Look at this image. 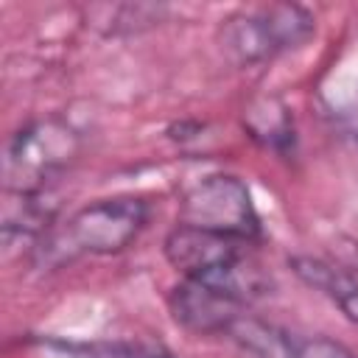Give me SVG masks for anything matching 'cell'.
I'll use <instances>...</instances> for the list:
<instances>
[{
    "mask_svg": "<svg viewBox=\"0 0 358 358\" xmlns=\"http://www.w3.org/2000/svg\"><path fill=\"white\" fill-rule=\"evenodd\" d=\"M148 215V204L137 196L98 199L76 210L62 227H53L36 252L45 263H64L81 255H115L145 229Z\"/></svg>",
    "mask_w": 358,
    "mask_h": 358,
    "instance_id": "6da1fadb",
    "label": "cell"
},
{
    "mask_svg": "<svg viewBox=\"0 0 358 358\" xmlns=\"http://www.w3.org/2000/svg\"><path fill=\"white\" fill-rule=\"evenodd\" d=\"M313 31L316 20L308 8L296 3H271L257 8H241L221 20L218 45L232 64L252 67L305 45Z\"/></svg>",
    "mask_w": 358,
    "mask_h": 358,
    "instance_id": "7a4b0ae2",
    "label": "cell"
},
{
    "mask_svg": "<svg viewBox=\"0 0 358 358\" xmlns=\"http://www.w3.org/2000/svg\"><path fill=\"white\" fill-rule=\"evenodd\" d=\"M81 134L62 117H39L25 123L3 151L6 193H48L78 157Z\"/></svg>",
    "mask_w": 358,
    "mask_h": 358,
    "instance_id": "3957f363",
    "label": "cell"
},
{
    "mask_svg": "<svg viewBox=\"0 0 358 358\" xmlns=\"http://www.w3.org/2000/svg\"><path fill=\"white\" fill-rule=\"evenodd\" d=\"M179 224L221 232L246 243L260 238V218L252 193L232 173H210L193 182L182 193Z\"/></svg>",
    "mask_w": 358,
    "mask_h": 358,
    "instance_id": "277c9868",
    "label": "cell"
},
{
    "mask_svg": "<svg viewBox=\"0 0 358 358\" xmlns=\"http://www.w3.org/2000/svg\"><path fill=\"white\" fill-rule=\"evenodd\" d=\"M165 260L187 280H201L227 263L249 255V243L190 224H176L162 241Z\"/></svg>",
    "mask_w": 358,
    "mask_h": 358,
    "instance_id": "5b68a950",
    "label": "cell"
},
{
    "mask_svg": "<svg viewBox=\"0 0 358 358\" xmlns=\"http://www.w3.org/2000/svg\"><path fill=\"white\" fill-rule=\"evenodd\" d=\"M168 305L176 324L199 336H224V330L246 310V305L199 280H182L171 291Z\"/></svg>",
    "mask_w": 358,
    "mask_h": 358,
    "instance_id": "8992f818",
    "label": "cell"
},
{
    "mask_svg": "<svg viewBox=\"0 0 358 358\" xmlns=\"http://www.w3.org/2000/svg\"><path fill=\"white\" fill-rule=\"evenodd\" d=\"M3 243H28L39 249V243L53 229V204L48 193H6L3 201Z\"/></svg>",
    "mask_w": 358,
    "mask_h": 358,
    "instance_id": "52a82bcc",
    "label": "cell"
},
{
    "mask_svg": "<svg viewBox=\"0 0 358 358\" xmlns=\"http://www.w3.org/2000/svg\"><path fill=\"white\" fill-rule=\"evenodd\" d=\"M288 266L305 285L324 294L333 305H338V310L352 324H358V277L355 274L310 255H294L288 257Z\"/></svg>",
    "mask_w": 358,
    "mask_h": 358,
    "instance_id": "ba28073f",
    "label": "cell"
},
{
    "mask_svg": "<svg viewBox=\"0 0 358 358\" xmlns=\"http://www.w3.org/2000/svg\"><path fill=\"white\" fill-rule=\"evenodd\" d=\"M243 129L255 143H260L274 154L294 151V143H296L294 117L280 98H271V95L252 98L243 109Z\"/></svg>",
    "mask_w": 358,
    "mask_h": 358,
    "instance_id": "9c48e42d",
    "label": "cell"
},
{
    "mask_svg": "<svg viewBox=\"0 0 358 358\" xmlns=\"http://www.w3.org/2000/svg\"><path fill=\"white\" fill-rule=\"evenodd\" d=\"M224 338H229L249 358H294L296 344V336L246 310L224 330Z\"/></svg>",
    "mask_w": 358,
    "mask_h": 358,
    "instance_id": "30bf717a",
    "label": "cell"
},
{
    "mask_svg": "<svg viewBox=\"0 0 358 358\" xmlns=\"http://www.w3.org/2000/svg\"><path fill=\"white\" fill-rule=\"evenodd\" d=\"M294 358H358V355L341 341H333L327 336H313V338H296Z\"/></svg>",
    "mask_w": 358,
    "mask_h": 358,
    "instance_id": "8fae6325",
    "label": "cell"
},
{
    "mask_svg": "<svg viewBox=\"0 0 358 358\" xmlns=\"http://www.w3.org/2000/svg\"><path fill=\"white\" fill-rule=\"evenodd\" d=\"M134 358H176V355H171L165 350H137Z\"/></svg>",
    "mask_w": 358,
    "mask_h": 358,
    "instance_id": "7c38bea8",
    "label": "cell"
}]
</instances>
